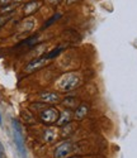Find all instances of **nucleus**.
Masks as SVG:
<instances>
[{
    "instance_id": "1",
    "label": "nucleus",
    "mask_w": 137,
    "mask_h": 158,
    "mask_svg": "<svg viewBox=\"0 0 137 158\" xmlns=\"http://www.w3.org/2000/svg\"><path fill=\"white\" fill-rule=\"evenodd\" d=\"M11 128H13V137H14V143H15L17 151L19 153V157L20 158H25L27 157V149H25L24 139H23L22 128H20V124L18 123V120H15V119L11 120Z\"/></svg>"
},
{
    "instance_id": "17",
    "label": "nucleus",
    "mask_w": 137,
    "mask_h": 158,
    "mask_svg": "<svg viewBox=\"0 0 137 158\" xmlns=\"http://www.w3.org/2000/svg\"><path fill=\"white\" fill-rule=\"evenodd\" d=\"M20 2H23V0H11V3H17V4H19Z\"/></svg>"
},
{
    "instance_id": "3",
    "label": "nucleus",
    "mask_w": 137,
    "mask_h": 158,
    "mask_svg": "<svg viewBox=\"0 0 137 158\" xmlns=\"http://www.w3.org/2000/svg\"><path fill=\"white\" fill-rule=\"evenodd\" d=\"M59 116H60V113L55 108H47V109L42 110V111H41V114H39L41 120H42L43 123H46V124L56 123L57 119H59Z\"/></svg>"
},
{
    "instance_id": "8",
    "label": "nucleus",
    "mask_w": 137,
    "mask_h": 158,
    "mask_svg": "<svg viewBox=\"0 0 137 158\" xmlns=\"http://www.w3.org/2000/svg\"><path fill=\"white\" fill-rule=\"evenodd\" d=\"M39 6H41V3H38V2H36V0H33V2H28V3L24 5L23 11H24L25 15H29V14H33V13H36V11L39 9Z\"/></svg>"
},
{
    "instance_id": "13",
    "label": "nucleus",
    "mask_w": 137,
    "mask_h": 158,
    "mask_svg": "<svg viewBox=\"0 0 137 158\" xmlns=\"http://www.w3.org/2000/svg\"><path fill=\"white\" fill-rule=\"evenodd\" d=\"M61 18V14H59V13H57V14H55L52 18H50L46 23H45V25H43V28H47V27H50V25H52L55 22H56V20H59Z\"/></svg>"
},
{
    "instance_id": "10",
    "label": "nucleus",
    "mask_w": 137,
    "mask_h": 158,
    "mask_svg": "<svg viewBox=\"0 0 137 158\" xmlns=\"http://www.w3.org/2000/svg\"><path fill=\"white\" fill-rule=\"evenodd\" d=\"M59 131L56 130V129H53V128H48V130H46L45 131V140L46 142H48V143H51V142H55L57 139V137H59Z\"/></svg>"
},
{
    "instance_id": "15",
    "label": "nucleus",
    "mask_w": 137,
    "mask_h": 158,
    "mask_svg": "<svg viewBox=\"0 0 137 158\" xmlns=\"http://www.w3.org/2000/svg\"><path fill=\"white\" fill-rule=\"evenodd\" d=\"M10 3H11V0H0V8H3V6L8 5Z\"/></svg>"
},
{
    "instance_id": "4",
    "label": "nucleus",
    "mask_w": 137,
    "mask_h": 158,
    "mask_svg": "<svg viewBox=\"0 0 137 158\" xmlns=\"http://www.w3.org/2000/svg\"><path fill=\"white\" fill-rule=\"evenodd\" d=\"M48 61H50V60H48L46 56H42V57H39V58H34V60H32L31 62L27 63V66L24 67V72H27V73L34 72L36 70H38V69H41V67H43L45 64H47Z\"/></svg>"
},
{
    "instance_id": "16",
    "label": "nucleus",
    "mask_w": 137,
    "mask_h": 158,
    "mask_svg": "<svg viewBox=\"0 0 137 158\" xmlns=\"http://www.w3.org/2000/svg\"><path fill=\"white\" fill-rule=\"evenodd\" d=\"M48 2H50V3H52V4H57V3L60 2V0H48Z\"/></svg>"
},
{
    "instance_id": "2",
    "label": "nucleus",
    "mask_w": 137,
    "mask_h": 158,
    "mask_svg": "<svg viewBox=\"0 0 137 158\" xmlns=\"http://www.w3.org/2000/svg\"><path fill=\"white\" fill-rule=\"evenodd\" d=\"M79 84H80V78L74 73H68L61 78V82L59 84V87L62 91H68V90H73L76 86H79Z\"/></svg>"
},
{
    "instance_id": "5",
    "label": "nucleus",
    "mask_w": 137,
    "mask_h": 158,
    "mask_svg": "<svg viewBox=\"0 0 137 158\" xmlns=\"http://www.w3.org/2000/svg\"><path fill=\"white\" fill-rule=\"evenodd\" d=\"M73 152V143L71 142H62L60 146L56 148L53 153L55 158H67Z\"/></svg>"
},
{
    "instance_id": "6",
    "label": "nucleus",
    "mask_w": 137,
    "mask_h": 158,
    "mask_svg": "<svg viewBox=\"0 0 137 158\" xmlns=\"http://www.w3.org/2000/svg\"><path fill=\"white\" fill-rule=\"evenodd\" d=\"M71 118H73V113H71L70 109H68V110H64V111L60 113V116H59V119H57L56 124L60 125V127L68 125V124H70Z\"/></svg>"
},
{
    "instance_id": "9",
    "label": "nucleus",
    "mask_w": 137,
    "mask_h": 158,
    "mask_svg": "<svg viewBox=\"0 0 137 158\" xmlns=\"http://www.w3.org/2000/svg\"><path fill=\"white\" fill-rule=\"evenodd\" d=\"M88 113H89L88 105H86V104H80L79 106L76 108V110H75L74 116L76 118L77 120H81V119H84V118L88 115Z\"/></svg>"
},
{
    "instance_id": "12",
    "label": "nucleus",
    "mask_w": 137,
    "mask_h": 158,
    "mask_svg": "<svg viewBox=\"0 0 137 158\" xmlns=\"http://www.w3.org/2000/svg\"><path fill=\"white\" fill-rule=\"evenodd\" d=\"M15 8H17V3H10L2 8V13H13Z\"/></svg>"
},
{
    "instance_id": "18",
    "label": "nucleus",
    "mask_w": 137,
    "mask_h": 158,
    "mask_svg": "<svg viewBox=\"0 0 137 158\" xmlns=\"http://www.w3.org/2000/svg\"><path fill=\"white\" fill-rule=\"evenodd\" d=\"M0 124H2V114H0Z\"/></svg>"
},
{
    "instance_id": "11",
    "label": "nucleus",
    "mask_w": 137,
    "mask_h": 158,
    "mask_svg": "<svg viewBox=\"0 0 137 158\" xmlns=\"http://www.w3.org/2000/svg\"><path fill=\"white\" fill-rule=\"evenodd\" d=\"M62 51H64V47H56V48H53L52 51H50L48 53H47V55H45V56H46L48 60H52V58H55L56 56H59Z\"/></svg>"
},
{
    "instance_id": "14",
    "label": "nucleus",
    "mask_w": 137,
    "mask_h": 158,
    "mask_svg": "<svg viewBox=\"0 0 137 158\" xmlns=\"http://www.w3.org/2000/svg\"><path fill=\"white\" fill-rule=\"evenodd\" d=\"M10 19V17L9 15H3V17H0V29H2L4 25L7 24V22Z\"/></svg>"
},
{
    "instance_id": "7",
    "label": "nucleus",
    "mask_w": 137,
    "mask_h": 158,
    "mask_svg": "<svg viewBox=\"0 0 137 158\" xmlns=\"http://www.w3.org/2000/svg\"><path fill=\"white\" fill-rule=\"evenodd\" d=\"M39 99L42 100L43 102H46V104H48V102L50 104H55V102H57L60 100V96L56 93H43V94L39 95Z\"/></svg>"
}]
</instances>
